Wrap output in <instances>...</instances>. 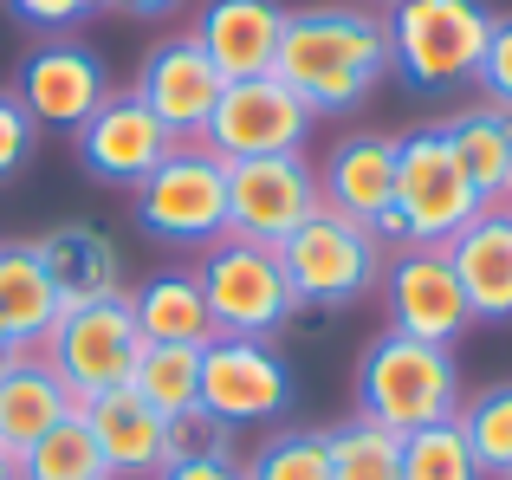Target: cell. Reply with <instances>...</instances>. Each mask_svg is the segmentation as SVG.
I'll return each instance as SVG.
<instances>
[{
	"instance_id": "6da1fadb",
	"label": "cell",
	"mask_w": 512,
	"mask_h": 480,
	"mask_svg": "<svg viewBox=\"0 0 512 480\" xmlns=\"http://www.w3.org/2000/svg\"><path fill=\"white\" fill-rule=\"evenodd\" d=\"M273 78L292 85L312 117H344L370 104L389 78V26L370 7H286Z\"/></svg>"
},
{
	"instance_id": "7a4b0ae2",
	"label": "cell",
	"mask_w": 512,
	"mask_h": 480,
	"mask_svg": "<svg viewBox=\"0 0 512 480\" xmlns=\"http://www.w3.org/2000/svg\"><path fill=\"white\" fill-rule=\"evenodd\" d=\"M480 189L467 176V163L454 156L441 124H415L409 137H396V202L376 221V240L389 253L396 247H448L467 221L480 215Z\"/></svg>"
},
{
	"instance_id": "3957f363",
	"label": "cell",
	"mask_w": 512,
	"mask_h": 480,
	"mask_svg": "<svg viewBox=\"0 0 512 480\" xmlns=\"http://www.w3.org/2000/svg\"><path fill=\"white\" fill-rule=\"evenodd\" d=\"M357 416L383 422L396 435H415L428 422H448L461 416L467 390H461V364H454L448 344H422V338H402V331H376L357 357Z\"/></svg>"
},
{
	"instance_id": "277c9868",
	"label": "cell",
	"mask_w": 512,
	"mask_h": 480,
	"mask_svg": "<svg viewBox=\"0 0 512 480\" xmlns=\"http://www.w3.org/2000/svg\"><path fill=\"white\" fill-rule=\"evenodd\" d=\"M383 26H389V72H402V85L428 91V98L474 85L480 52L493 39V13L480 0H396Z\"/></svg>"
},
{
	"instance_id": "5b68a950",
	"label": "cell",
	"mask_w": 512,
	"mask_h": 480,
	"mask_svg": "<svg viewBox=\"0 0 512 480\" xmlns=\"http://www.w3.org/2000/svg\"><path fill=\"white\" fill-rule=\"evenodd\" d=\"M130 195H137V208H130L137 228L156 234L163 247L201 253L227 240V163L201 137H175V150Z\"/></svg>"
},
{
	"instance_id": "8992f818",
	"label": "cell",
	"mask_w": 512,
	"mask_h": 480,
	"mask_svg": "<svg viewBox=\"0 0 512 480\" xmlns=\"http://www.w3.org/2000/svg\"><path fill=\"white\" fill-rule=\"evenodd\" d=\"M195 286L208 299V318L221 338H279L299 318V292H292L279 253L253 247V240H234V234L201 247Z\"/></svg>"
},
{
	"instance_id": "52a82bcc",
	"label": "cell",
	"mask_w": 512,
	"mask_h": 480,
	"mask_svg": "<svg viewBox=\"0 0 512 480\" xmlns=\"http://www.w3.org/2000/svg\"><path fill=\"white\" fill-rule=\"evenodd\" d=\"M279 266H286L299 305L338 312V305H357L363 292L383 286L389 247L363 228V221H344V215H331V208H318V215L279 247Z\"/></svg>"
},
{
	"instance_id": "ba28073f",
	"label": "cell",
	"mask_w": 512,
	"mask_h": 480,
	"mask_svg": "<svg viewBox=\"0 0 512 480\" xmlns=\"http://www.w3.org/2000/svg\"><path fill=\"white\" fill-rule=\"evenodd\" d=\"M39 357H46L52 377L72 390V403L124 390L137 357H143V331H137V318H130V292L124 299H98V305H65L59 325L39 344Z\"/></svg>"
},
{
	"instance_id": "9c48e42d",
	"label": "cell",
	"mask_w": 512,
	"mask_h": 480,
	"mask_svg": "<svg viewBox=\"0 0 512 480\" xmlns=\"http://www.w3.org/2000/svg\"><path fill=\"white\" fill-rule=\"evenodd\" d=\"M318 208H325V195H318V169L305 163V150L227 163V234L234 240L279 253Z\"/></svg>"
},
{
	"instance_id": "30bf717a",
	"label": "cell",
	"mask_w": 512,
	"mask_h": 480,
	"mask_svg": "<svg viewBox=\"0 0 512 480\" xmlns=\"http://www.w3.org/2000/svg\"><path fill=\"white\" fill-rule=\"evenodd\" d=\"M312 124H318L312 104L266 72V78H234V85L221 91V104H214L201 143H208L221 163H247V156H299L305 137H312Z\"/></svg>"
},
{
	"instance_id": "8fae6325",
	"label": "cell",
	"mask_w": 512,
	"mask_h": 480,
	"mask_svg": "<svg viewBox=\"0 0 512 480\" xmlns=\"http://www.w3.org/2000/svg\"><path fill=\"white\" fill-rule=\"evenodd\" d=\"M201 409L234 429L279 422L292 409V370L273 338H214L201 351Z\"/></svg>"
},
{
	"instance_id": "7c38bea8",
	"label": "cell",
	"mask_w": 512,
	"mask_h": 480,
	"mask_svg": "<svg viewBox=\"0 0 512 480\" xmlns=\"http://www.w3.org/2000/svg\"><path fill=\"white\" fill-rule=\"evenodd\" d=\"M111 91L117 85H111V72H104V59L72 33L33 46L20 59V78H13V98L26 104V117H33L39 130H85L91 111H98Z\"/></svg>"
},
{
	"instance_id": "4fadbf2b",
	"label": "cell",
	"mask_w": 512,
	"mask_h": 480,
	"mask_svg": "<svg viewBox=\"0 0 512 480\" xmlns=\"http://www.w3.org/2000/svg\"><path fill=\"white\" fill-rule=\"evenodd\" d=\"M383 305H389V331L422 344H448L474 325L467 292L448 266V247H396L383 266Z\"/></svg>"
},
{
	"instance_id": "5bb4252c",
	"label": "cell",
	"mask_w": 512,
	"mask_h": 480,
	"mask_svg": "<svg viewBox=\"0 0 512 480\" xmlns=\"http://www.w3.org/2000/svg\"><path fill=\"white\" fill-rule=\"evenodd\" d=\"M72 143H78V169L111 182V189H137V182L175 150V137L163 130V117L137 98V85L111 91V98L91 111V124L72 130Z\"/></svg>"
},
{
	"instance_id": "9a60e30c",
	"label": "cell",
	"mask_w": 512,
	"mask_h": 480,
	"mask_svg": "<svg viewBox=\"0 0 512 480\" xmlns=\"http://www.w3.org/2000/svg\"><path fill=\"white\" fill-rule=\"evenodd\" d=\"M221 91H227V78L214 72V59L201 52L195 33H169V39H156V46L143 52L137 98L163 117L169 137H201L208 117H214V104H221Z\"/></svg>"
},
{
	"instance_id": "2e32d148",
	"label": "cell",
	"mask_w": 512,
	"mask_h": 480,
	"mask_svg": "<svg viewBox=\"0 0 512 480\" xmlns=\"http://www.w3.org/2000/svg\"><path fill=\"white\" fill-rule=\"evenodd\" d=\"M78 416H85V429H91V442H98L111 480H156L169 468V416H156L130 383L78 403Z\"/></svg>"
},
{
	"instance_id": "e0dca14e",
	"label": "cell",
	"mask_w": 512,
	"mask_h": 480,
	"mask_svg": "<svg viewBox=\"0 0 512 480\" xmlns=\"http://www.w3.org/2000/svg\"><path fill=\"white\" fill-rule=\"evenodd\" d=\"M201 52L214 59V72L234 78H266L279 59V33H286V7L279 0H201L195 26Z\"/></svg>"
},
{
	"instance_id": "ac0fdd59",
	"label": "cell",
	"mask_w": 512,
	"mask_h": 480,
	"mask_svg": "<svg viewBox=\"0 0 512 480\" xmlns=\"http://www.w3.org/2000/svg\"><path fill=\"white\" fill-rule=\"evenodd\" d=\"M318 195H325L331 215L376 228L383 208L396 202V137H383V130L338 137L325 150V163H318Z\"/></svg>"
},
{
	"instance_id": "d6986e66",
	"label": "cell",
	"mask_w": 512,
	"mask_h": 480,
	"mask_svg": "<svg viewBox=\"0 0 512 480\" xmlns=\"http://www.w3.org/2000/svg\"><path fill=\"white\" fill-rule=\"evenodd\" d=\"M448 266L467 292L474 325H512V208H480L448 240Z\"/></svg>"
},
{
	"instance_id": "ffe728a7",
	"label": "cell",
	"mask_w": 512,
	"mask_h": 480,
	"mask_svg": "<svg viewBox=\"0 0 512 480\" xmlns=\"http://www.w3.org/2000/svg\"><path fill=\"white\" fill-rule=\"evenodd\" d=\"M46 260L59 305H98V299H124V247L98 228V221H59L52 234L33 240Z\"/></svg>"
},
{
	"instance_id": "44dd1931",
	"label": "cell",
	"mask_w": 512,
	"mask_h": 480,
	"mask_svg": "<svg viewBox=\"0 0 512 480\" xmlns=\"http://www.w3.org/2000/svg\"><path fill=\"white\" fill-rule=\"evenodd\" d=\"M72 416H78L72 390L52 377V364L39 351H20L0 370V448H7V455H26L39 435H52Z\"/></svg>"
},
{
	"instance_id": "7402d4cb",
	"label": "cell",
	"mask_w": 512,
	"mask_h": 480,
	"mask_svg": "<svg viewBox=\"0 0 512 480\" xmlns=\"http://www.w3.org/2000/svg\"><path fill=\"white\" fill-rule=\"evenodd\" d=\"M59 286H52L46 260H39L33 240H7L0 247V318H7L13 344L20 351H39L46 344V331L59 325Z\"/></svg>"
},
{
	"instance_id": "603a6c76",
	"label": "cell",
	"mask_w": 512,
	"mask_h": 480,
	"mask_svg": "<svg viewBox=\"0 0 512 480\" xmlns=\"http://www.w3.org/2000/svg\"><path fill=\"white\" fill-rule=\"evenodd\" d=\"M130 318H137L143 344H214L221 331H214L208 318V299H201L195 286V266H175V273H150L137 292H130Z\"/></svg>"
},
{
	"instance_id": "cb8c5ba5",
	"label": "cell",
	"mask_w": 512,
	"mask_h": 480,
	"mask_svg": "<svg viewBox=\"0 0 512 480\" xmlns=\"http://www.w3.org/2000/svg\"><path fill=\"white\" fill-rule=\"evenodd\" d=\"M441 130H448L454 156L467 163L480 202L512 208V111H500V104H467V111H454Z\"/></svg>"
},
{
	"instance_id": "d4e9b609",
	"label": "cell",
	"mask_w": 512,
	"mask_h": 480,
	"mask_svg": "<svg viewBox=\"0 0 512 480\" xmlns=\"http://www.w3.org/2000/svg\"><path fill=\"white\" fill-rule=\"evenodd\" d=\"M201 351L208 344H143L130 390L156 409V416H188L201 403Z\"/></svg>"
},
{
	"instance_id": "484cf974",
	"label": "cell",
	"mask_w": 512,
	"mask_h": 480,
	"mask_svg": "<svg viewBox=\"0 0 512 480\" xmlns=\"http://www.w3.org/2000/svg\"><path fill=\"white\" fill-rule=\"evenodd\" d=\"M325 448H331V480H402V435L370 416L325 429Z\"/></svg>"
},
{
	"instance_id": "4316f807",
	"label": "cell",
	"mask_w": 512,
	"mask_h": 480,
	"mask_svg": "<svg viewBox=\"0 0 512 480\" xmlns=\"http://www.w3.org/2000/svg\"><path fill=\"white\" fill-rule=\"evenodd\" d=\"M461 435L487 480H512V377L487 383L461 403Z\"/></svg>"
},
{
	"instance_id": "83f0119b",
	"label": "cell",
	"mask_w": 512,
	"mask_h": 480,
	"mask_svg": "<svg viewBox=\"0 0 512 480\" xmlns=\"http://www.w3.org/2000/svg\"><path fill=\"white\" fill-rule=\"evenodd\" d=\"M20 480H111V468H104L85 416H72V422H59L52 435H39V442L20 455Z\"/></svg>"
},
{
	"instance_id": "f1b7e54d",
	"label": "cell",
	"mask_w": 512,
	"mask_h": 480,
	"mask_svg": "<svg viewBox=\"0 0 512 480\" xmlns=\"http://www.w3.org/2000/svg\"><path fill=\"white\" fill-rule=\"evenodd\" d=\"M402 480H487L474 448H467V435H461V416L402 435Z\"/></svg>"
},
{
	"instance_id": "f546056e",
	"label": "cell",
	"mask_w": 512,
	"mask_h": 480,
	"mask_svg": "<svg viewBox=\"0 0 512 480\" xmlns=\"http://www.w3.org/2000/svg\"><path fill=\"white\" fill-rule=\"evenodd\" d=\"M247 480H331V448H325V429H273L253 461H240Z\"/></svg>"
},
{
	"instance_id": "4dcf8cb0",
	"label": "cell",
	"mask_w": 512,
	"mask_h": 480,
	"mask_svg": "<svg viewBox=\"0 0 512 480\" xmlns=\"http://www.w3.org/2000/svg\"><path fill=\"white\" fill-rule=\"evenodd\" d=\"M234 422L208 416V409H188V416H169V461H240L234 448Z\"/></svg>"
},
{
	"instance_id": "1f68e13d",
	"label": "cell",
	"mask_w": 512,
	"mask_h": 480,
	"mask_svg": "<svg viewBox=\"0 0 512 480\" xmlns=\"http://www.w3.org/2000/svg\"><path fill=\"white\" fill-rule=\"evenodd\" d=\"M33 137H39V124L26 117V104L13 98V85H7V91H0V182H13V176L26 169Z\"/></svg>"
},
{
	"instance_id": "d6a6232c",
	"label": "cell",
	"mask_w": 512,
	"mask_h": 480,
	"mask_svg": "<svg viewBox=\"0 0 512 480\" xmlns=\"http://www.w3.org/2000/svg\"><path fill=\"white\" fill-rule=\"evenodd\" d=\"M104 0H7V13L20 26H33V33H72V26H85L91 13H98Z\"/></svg>"
},
{
	"instance_id": "836d02e7",
	"label": "cell",
	"mask_w": 512,
	"mask_h": 480,
	"mask_svg": "<svg viewBox=\"0 0 512 480\" xmlns=\"http://www.w3.org/2000/svg\"><path fill=\"white\" fill-rule=\"evenodd\" d=\"M474 85L487 91V104L512 111V20H493V39H487V52H480Z\"/></svg>"
},
{
	"instance_id": "e575fe53",
	"label": "cell",
	"mask_w": 512,
	"mask_h": 480,
	"mask_svg": "<svg viewBox=\"0 0 512 480\" xmlns=\"http://www.w3.org/2000/svg\"><path fill=\"white\" fill-rule=\"evenodd\" d=\"M156 480H247L240 461H169Z\"/></svg>"
},
{
	"instance_id": "d590c367",
	"label": "cell",
	"mask_w": 512,
	"mask_h": 480,
	"mask_svg": "<svg viewBox=\"0 0 512 480\" xmlns=\"http://www.w3.org/2000/svg\"><path fill=\"white\" fill-rule=\"evenodd\" d=\"M111 13H124V20H169L182 0H104Z\"/></svg>"
},
{
	"instance_id": "8d00e7d4",
	"label": "cell",
	"mask_w": 512,
	"mask_h": 480,
	"mask_svg": "<svg viewBox=\"0 0 512 480\" xmlns=\"http://www.w3.org/2000/svg\"><path fill=\"white\" fill-rule=\"evenodd\" d=\"M0 480H20V455H7V448H0Z\"/></svg>"
},
{
	"instance_id": "74e56055",
	"label": "cell",
	"mask_w": 512,
	"mask_h": 480,
	"mask_svg": "<svg viewBox=\"0 0 512 480\" xmlns=\"http://www.w3.org/2000/svg\"><path fill=\"white\" fill-rule=\"evenodd\" d=\"M389 7H396V0H389Z\"/></svg>"
}]
</instances>
